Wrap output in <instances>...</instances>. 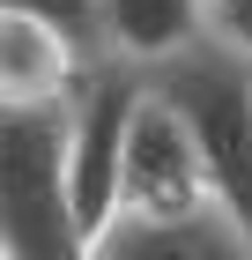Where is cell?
<instances>
[{
	"label": "cell",
	"instance_id": "cell-1",
	"mask_svg": "<svg viewBox=\"0 0 252 260\" xmlns=\"http://www.w3.org/2000/svg\"><path fill=\"white\" fill-rule=\"evenodd\" d=\"M0 260H89L67 193V112H0Z\"/></svg>",
	"mask_w": 252,
	"mask_h": 260
},
{
	"label": "cell",
	"instance_id": "cell-2",
	"mask_svg": "<svg viewBox=\"0 0 252 260\" xmlns=\"http://www.w3.org/2000/svg\"><path fill=\"white\" fill-rule=\"evenodd\" d=\"M149 89L186 119L200 164H208L215 201L252 231V60H237L215 38H200L193 52L149 67Z\"/></svg>",
	"mask_w": 252,
	"mask_h": 260
},
{
	"label": "cell",
	"instance_id": "cell-3",
	"mask_svg": "<svg viewBox=\"0 0 252 260\" xmlns=\"http://www.w3.org/2000/svg\"><path fill=\"white\" fill-rule=\"evenodd\" d=\"M141 97H149V75L126 60H97L67 97V193L89 238L119 216V156H126V126Z\"/></svg>",
	"mask_w": 252,
	"mask_h": 260
},
{
	"label": "cell",
	"instance_id": "cell-4",
	"mask_svg": "<svg viewBox=\"0 0 252 260\" xmlns=\"http://www.w3.org/2000/svg\"><path fill=\"white\" fill-rule=\"evenodd\" d=\"M193 208H215L208 164L186 119L149 89L126 126V156H119V216H193Z\"/></svg>",
	"mask_w": 252,
	"mask_h": 260
},
{
	"label": "cell",
	"instance_id": "cell-5",
	"mask_svg": "<svg viewBox=\"0 0 252 260\" xmlns=\"http://www.w3.org/2000/svg\"><path fill=\"white\" fill-rule=\"evenodd\" d=\"M89 67L97 60L59 22L0 0V112H67Z\"/></svg>",
	"mask_w": 252,
	"mask_h": 260
},
{
	"label": "cell",
	"instance_id": "cell-6",
	"mask_svg": "<svg viewBox=\"0 0 252 260\" xmlns=\"http://www.w3.org/2000/svg\"><path fill=\"white\" fill-rule=\"evenodd\" d=\"M89 260H252V231L215 201L193 216H112Z\"/></svg>",
	"mask_w": 252,
	"mask_h": 260
},
{
	"label": "cell",
	"instance_id": "cell-7",
	"mask_svg": "<svg viewBox=\"0 0 252 260\" xmlns=\"http://www.w3.org/2000/svg\"><path fill=\"white\" fill-rule=\"evenodd\" d=\"M97 22H104V60H126L149 75L208 38V0H97Z\"/></svg>",
	"mask_w": 252,
	"mask_h": 260
},
{
	"label": "cell",
	"instance_id": "cell-8",
	"mask_svg": "<svg viewBox=\"0 0 252 260\" xmlns=\"http://www.w3.org/2000/svg\"><path fill=\"white\" fill-rule=\"evenodd\" d=\"M8 8H30V15L59 22L67 38L89 52V60H104V22H97V0H8Z\"/></svg>",
	"mask_w": 252,
	"mask_h": 260
},
{
	"label": "cell",
	"instance_id": "cell-9",
	"mask_svg": "<svg viewBox=\"0 0 252 260\" xmlns=\"http://www.w3.org/2000/svg\"><path fill=\"white\" fill-rule=\"evenodd\" d=\"M208 38L237 60H252V0H208Z\"/></svg>",
	"mask_w": 252,
	"mask_h": 260
}]
</instances>
